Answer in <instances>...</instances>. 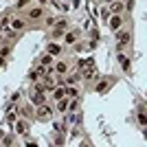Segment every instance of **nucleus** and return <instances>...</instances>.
Instances as JSON below:
<instances>
[{
    "instance_id": "nucleus-1",
    "label": "nucleus",
    "mask_w": 147,
    "mask_h": 147,
    "mask_svg": "<svg viewBox=\"0 0 147 147\" xmlns=\"http://www.w3.org/2000/svg\"><path fill=\"white\" fill-rule=\"evenodd\" d=\"M117 40H119V51H121L125 44L132 42V33H129V31H121V29H119L117 31Z\"/></svg>"
},
{
    "instance_id": "nucleus-2",
    "label": "nucleus",
    "mask_w": 147,
    "mask_h": 147,
    "mask_svg": "<svg viewBox=\"0 0 147 147\" xmlns=\"http://www.w3.org/2000/svg\"><path fill=\"white\" fill-rule=\"evenodd\" d=\"M26 24H29V22H26L24 18H13V20H9V26H11V31H16V33H18V31H24Z\"/></svg>"
},
{
    "instance_id": "nucleus-3",
    "label": "nucleus",
    "mask_w": 147,
    "mask_h": 147,
    "mask_svg": "<svg viewBox=\"0 0 147 147\" xmlns=\"http://www.w3.org/2000/svg\"><path fill=\"white\" fill-rule=\"evenodd\" d=\"M110 13L112 16H121L123 11H125V2H123V0H114V2H110Z\"/></svg>"
},
{
    "instance_id": "nucleus-4",
    "label": "nucleus",
    "mask_w": 147,
    "mask_h": 147,
    "mask_svg": "<svg viewBox=\"0 0 147 147\" xmlns=\"http://www.w3.org/2000/svg\"><path fill=\"white\" fill-rule=\"evenodd\" d=\"M112 81H114L112 77H103V79H99V81H97V86H94V90H97V92H105L108 88H110Z\"/></svg>"
},
{
    "instance_id": "nucleus-5",
    "label": "nucleus",
    "mask_w": 147,
    "mask_h": 147,
    "mask_svg": "<svg viewBox=\"0 0 147 147\" xmlns=\"http://www.w3.org/2000/svg\"><path fill=\"white\" fill-rule=\"evenodd\" d=\"M42 16H44V9H42V7H33V9H29V13H26V18H29L31 22L40 20Z\"/></svg>"
},
{
    "instance_id": "nucleus-6",
    "label": "nucleus",
    "mask_w": 147,
    "mask_h": 147,
    "mask_svg": "<svg viewBox=\"0 0 147 147\" xmlns=\"http://www.w3.org/2000/svg\"><path fill=\"white\" fill-rule=\"evenodd\" d=\"M31 101H33V105H40V103H46V97L40 90H31Z\"/></svg>"
},
{
    "instance_id": "nucleus-7",
    "label": "nucleus",
    "mask_w": 147,
    "mask_h": 147,
    "mask_svg": "<svg viewBox=\"0 0 147 147\" xmlns=\"http://www.w3.org/2000/svg\"><path fill=\"white\" fill-rule=\"evenodd\" d=\"M51 112H53V110H51V105H46V103H40V105H37V117H40V119L51 117Z\"/></svg>"
},
{
    "instance_id": "nucleus-8",
    "label": "nucleus",
    "mask_w": 147,
    "mask_h": 147,
    "mask_svg": "<svg viewBox=\"0 0 147 147\" xmlns=\"http://www.w3.org/2000/svg\"><path fill=\"white\" fill-rule=\"evenodd\" d=\"M121 24H123L121 16H110V29L112 31H119V29H121Z\"/></svg>"
},
{
    "instance_id": "nucleus-9",
    "label": "nucleus",
    "mask_w": 147,
    "mask_h": 147,
    "mask_svg": "<svg viewBox=\"0 0 147 147\" xmlns=\"http://www.w3.org/2000/svg\"><path fill=\"white\" fill-rule=\"evenodd\" d=\"M81 77H84L86 81H92L94 77H97V70H94L92 66H88V68H84V75H81Z\"/></svg>"
},
{
    "instance_id": "nucleus-10",
    "label": "nucleus",
    "mask_w": 147,
    "mask_h": 147,
    "mask_svg": "<svg viewBox=\"0 0 147 147\" xmlns=\"http://www.w3.org/2000/svg\"><path fill=\"white\" fill-rule=\"evenodd\" d=\"M53 70H55L57 75H68V73H70V68H68V64H66V61H59V64H57V66L53 68Z\"/></svg>"
},
{
    "instance_id": "nucleus-11",
    "label": "nucleus",
    "mask_w": 147,
    "mask_h": 147,
    "mask_svg": "<svg viewBox=\"0 0 147 147\" xmlns=\"http://www.w3.org/2000/svg\"><path fill=\"white\" fill-rule=\"evenodd\" d=\"M119 61H121V66H123V70H125V73H129V70H132V68H129V59L123 55V53H119Z\"/></svg>"
},
{
    "instance_id": "nucleus-12",
    "label": "nucleus",
    "mask_w": 147,
    "mask_h": 147,
    "mask_svg": "<svg viewBox=\"0 0 147 147\" xmlns=\"http://www.w3.org/2000/svg\"><path fill=\"white\" fill-rule=\"evenodd\" d=\"M53 97H55V99H64V97H66V86L53 88Z\"/></svg>"
},
{
    "instance_id": "nucleus-13",
    "label": "nucleus",
    "mask_w": 147,
    "mask_h": 147,
    "mask_svg": "<svg viewBox=\"0 0 147 147\" xmlns=\"http://www.w3.org/2000/svg\"><path fill=\"white\" fill-rule=\"evenodd\" d=\"M66 97H70V99H77L79 97V90L75 86H66Z\"/></svg>"
},
{
    "instance_id": "nucleus-14",
    "label": "nucleus",
    "mask_w": 147,
    "mask_h": 147,
    "mask_svg": "<svg viewBox=\"0 0 147 147\" xmlns=\"http://www.w3.org/2000/svg\"><path fill=\"white\" fill-rule=\"evenodd\" d=\"M77 81H79V75L73 73V75H68V77H66V84H64V86H75Z\"/></svg>"
},
{
    "instance_id": "nucleus-15",
    "label": "nucleus",
    "mask_w": 147,
    "mask_h": 147,
    "mask_svg": "<svg viewBox=\"0 0 147 147\" xmlns=\"http://www.w3.org/2000/svg\"><path fill=\"white\" fill-rule=\"evenodd\" d=\"M57 110L59 112H66L68 110V99L64 97V99H57Z\"/></svg>"
},
{
    "instance_id": "nucleus-16",
    "label": "nucleus",
    "mask_w": 147,
    "mask_h": 147,
    "mask_svg": "<svg viewBox=\"0 0 147 147\" xmlns=\"http://www.w3.org/2000/svg\"><path fill=\"white\" fill-rule=\"evenodd\" d=\"M79 40V33L77 31H73V33H66V44H75Z\"/></svg>"
},
{
    "instance_id": "nucleus-17",
    "label": "nucleus",
    "mask_w": 147,
    "mask_h": 147,
    "mask_svg": "<svg viewBox=\"0 0 147 147\" xmlns=\"http://www.w3.org/2000/svg\"><path fill=\"white\" fill-rule=\"evenodd\" d=\"M40 64H42V66H51V64H53V55H51V53H46V55L40 59Z\"/></svg>"
},
{
    "instance_id": "nucleus-18",
    "label": "nucleus",
    "mask_w": 147,
    "mask_h": 147,
    "mask_svg": "<svg viewBox=\"0 0 147 147\" xmlns=\"http://www.w3.org/2000/svg\"><path fill=\"white\" fill-rule=\"evenodd\" d=\"M49 53L55 57V55H59V53H61V49L57 46V44H49Z\"/></svg>"
},
{
    "instance_id": "nucleus-19",
    "label": "nucleus",
    "mask_w": 147,
    "mask_h": 147,
    "mask_svg": "<svg viewBox=\"0 0 147 147\" xmlns=\"http://www.w3.org/2000/svg\"><path fill=\"white\" fill-rule=\"evenodd\" d=\"M66 26H68V22H66L64 18H61V20H57V22H55V29H57V31H66Z\"/></svg>"
},
{
    "instance_id": "nucleus-20",
    "label": "nucleus",
    "mask_w": 147,
    "mask_h": 147,
    "mask_svg": "<svg viewBox=\"0 0 147 147\" xmlns=\"http://www.w3.org/2000/svg\"><path fill=\"white\" fill-rule=\"evenodd\" d=\"M9 53H11V46H9V44H5V46L0 49V57H7Z\"/></svg>"
},
{
    "instance_id": "nucleus-21",
    "label": "nucleus",
    "mask_w": 147,
    "mask_h": 147,
    "mask_svg": "<svg viewBox=\"0 0 147 147\" xmlns=\"http://www.w3.org/2000/svg\"><path fill=\"white\" fill-rule=\"evenodd\" d=\"M138 123H141V127H145V112H143V108L138 112Z\"/></svg>"
},
{
    "instance_id": "nucleus-22",
    "label": "nucleus",
    "mask_w": 147,
    "mask_h": 147,
    "mask_svg": "<svg viewBox=\"0 0 147 147\" xmlns=\"http://www.w3.org/2000/svg\"><path fill=\"white\" fill-rule=\"evenodd\" d=\"M55 22H57V20H55V16H49V18H46V24H49V26H53Z\"/></svg>"
},
{
    "instance_id": "nucleus-23",
    "label": "nucleus",
    "mask_w": 147,
    "mask_h": 147,
    "mask_svg": "<svg viewBox=\"0 0 147 147\" xmlns=\"http://www.w3.org/2000/svg\"><path fill=\"white\" fill-rule=\"evenodd\" d=\"M40 77H42V75L37 73V70H33V73H31V81H37V79H40Z\"/></svg>"
},
{
    "instance_id": "nucleus-24",
    "label": "nucleus",
    "mask_w": 147,
    "mask_h": 147,
    "mask_svg": "<svg viewBox=\"0 0 147 147\" xmlns=\"http://www.w3.org/2000/svg\"><path fill=\"white\" fill-rule=\"evenodd\" d=\"M16 129H18V132H24L26 125H24V123H18V125H16Z\"/></svg>"
},
{
    "instance_id": "nucleus-25",
    "label": "nucleus",
    "mask_w": 147,
    "mask_h": 147,
    "mask_svg": "<svg viewBox=\"0 0 147 147\" xmlns=\"http://www.w3.org/2000/svg\"><path fill=\"white\" fill-rule=\"evenodd\" d=\"M61 35H64V31H57V29L53 31V37H61Z\"/></svg>"
},
{
    "instance_id": "nucleus-26",
    "label": "nucleus",
    "mask_w": 147,
    "mask_h": 147,
    "mask_svg": "<svg viewBox=\"0 0 147 147\" xmlns=\"http://www.w3.org/2000/svg\"><path fill=\"white\" fill-rule=\"evenodd\" d=\"M31 0H18V7H24V5H29Z\"/></svg>"
},
{
    "instance_id": "nucleus-27",
    "label": "nucleus",
    "mask_w": 147,
    "mask_h": 147,
    "mask_svg": "<svg viewBox=\"0 0 147 147\" xmlns=\"http://www.w3.org/2000/svg\"><path fill=\"white\" fill-rule=\"evenodd\" d=\"M2 31H5V26H2V24H0V35H2Z\"/></svg>"
},
{
    "instance_id": "nucleus-28",
    "label": "nucleus",
    "mask_w": 147,
    "mask_h": 147,
    "mask_svg": "<svg viewBox=\"0 0 147 147\" xmlns=\"http://www.w3.org/2000/svg\"><path fill=\"white\" fill-rule=\"evenodd\" d=\"M0 66H2V57H0Z\"/></svg>"
},
{
    "instance_id": "nucleus-29",
    "label": "nucleus",
    "mask_w": 147,
    "mask_h": 147,
    "mask_svg": "<svg viewBox=\"0 0 147 147\" xmlns=\"http://www.w3.org/2000/svg\"><path fill=\"white\" fill-rule=\"evenodd\" d=\"M108 2H114V0H108Z\"/></svg>"
}]
</instances>
